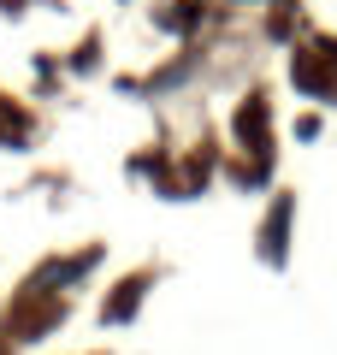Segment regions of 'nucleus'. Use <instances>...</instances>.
<instances>
[{"mask_svg": "<svg viewBox=\"0 0 337 355\" xmlns=\"http://www.w3.org/2000/svg\"><path fill=\"white\" fill-rule=\"evenodd\" d=\"M142 284H148V279H130L125 291L112 296V302H107V320H130V314H137V296H142Z\"/></svg>", "mask_w": 337, "mask_h": 355, "instance_id": "1", "label": "nucleus"}]
</instances>
